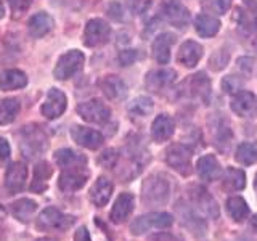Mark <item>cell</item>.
<instances>
[{
	"label": "cell",
	"instance_id": "277c9868",
	"mask_svg": "<svg viewBox=\"0 0 257 241\" xmlns=\"http://www.w3.org/2000/svg\"><path fill=\"white\" fill-rule=\"evenodd\" d=\"M47 148V135L37 126L23 127L21 131V150L28 156H36Z\"/></svg>",
	"mask_w": 257,
	"mask_h": 241
},
{
	"label": "cell",
	"instance_id": "f546056e",
	"mask_svg": "<svg viewBox=\"0 0 257 241\" xmlns=\"http://www.w3.org/2000/svg\"><path fill=\"white\" fill-rule=\"evenodd\" d=\"M227 212L235 222H243L249 215L247 203L241 196H231L227 201Z\"/></svg>",
	"mask_w": 257,
	"mask_h": 241
},
{
	"label": "cell",
	"instance_id": "681fc988",
	"mask_svg": "<svg viewBox=\"0 0 257 241\" xmlns=\"http://www.w3.org/2000/svg\"><path fill=\"white\" fill-rule=\"evenodd\" d=\"M37 241H56V239H53V238H39Z\"/></svg>",
	"mask_w": 257,
	"mask_h": 241
},
{
	"label": "cell",
	"instance_id": "ee69618b",
	"mask_svg": "<svg viewBox=\"0 0 257 241\" xmlns=\"http://www.w3.org/2000/svg\"><path fill=\"white\" fill-rule=\"evenodd\" d=\"M10 158V145L5 139L0 137V161H5Z\"/></svg>",
	"mask_w": 257,
	"mask_h": 241
},
{
	"label": "cell",
	"instance_id": "d590c367",
	"mask_svg": "<svg viewBox=\"0 0 257 241\" xmlns=\"http://www.w3.org/2000/svg\"><path fill=\"white\" fill-rule=\"evenodd\" d=\"M127 109L135 117H147L153 112V100L148 96H139L128 104Z\"/></svg>",
	"mask_w": 257,
	"mask_h": 241
},
{
	"label": "cell",
	"instance_id": "ab89813d",
	"mask_svg": "<svg viewBox=\"0 0 257 241\" xmlns=\"http://www.w3.org/2000/svg\"><path fill=\"white\" fill-rule=\"evenodd\" d=\"M8 4L12 7L15 18H20V16L32 5V0H8Z\"/></svg>",
	"mask_w": 257,
	"mask_h": 241
},
{
	"label": "cell",
	"instance_id": "f35d334b",
	"mask_svg": "<svg viewBox=\"0 0 257 241\" xmlns=\"http://www.w3.org/2000/svg\"><path fill=\"white\" fill-rule=\"evenodd\" d=\"M243 87V82L236 76H227L222 80V88L227 93H238Z\"/></svg>",
	"mask_w": 257,
	"mask_h": 241
},
{
	"label": "cell",
	"instance_id": "30bf717a",
	"mask_svg": "<svg viewBox=\"0 0 257 241\" xmlns=\"http://www.w3.org/2000/svg\"><path fill=\"white\" fill-rule=\"evenodd\" d=\"M109 34H111V28L108 26V23L95 18L87 23L84 31V42L87 47H98L108 42Z\"/></svg>",
	"mask_w": 257,
	"mask_h": 241
},
{
	"label": "cell",
	"instance_id": "52a82bcc",
	"mask_svg": "<svg viewBox=\"0 0 257 241\" xmlns=\"http://www.w3.org/2000/svg\"><path fill=\"white\" fill-rule=\"evenodd\" d=\"M190 198L195 211H199L211 219H217L219 217V206H217L215 199L212 195H209V191L203 187H191L190 188Z\"/></svg>",
	"mask_w": 257,
	"mask_h": 241
},
{
	"label": "cell",
	"instance_id": "e575fe53",
	"mask_svg": "<svg viewBox=\"0 0 257 241\" xmlns=\"http://www.w3.org/2000/svg\"><path fill=\"white\" fill-rule=\"evenodd\" d=\"M177 212L180 214L182 217V223L187 225L188 228H191L193 231H199L201 230H204V223L201 222V219H198L196 214H195V207H188L187 204H182L179 203V206H177Z\"/></svg>",
	"mask_w": 257,
	"mask_h": 241
},
{
	"label": "cell",
	"instance_id": "7402d4cb",
	"mask_svg": "<svg viewBox=\"0 0 257 241\" xmlns=\"http://www.w3.org/2000/svg\"><path fill=\"white\" fill-rule=\"evenodd\" d=\"M100 87L109 100H122L127 95V85L124 84L122 79L116 76H106L100 82Z\"/></svg>",
	"mask_w": 257,
	"mask_h": 241
},
{
	"label": "cell",
	"instance_id": "83f0119b",
	"mask_svg": "<svg viewBox=\"0 0 257 241\" xmlns=\"http://www.w3.org/2000/svg\"><path fill=\"white\" fill-rule=\"evenodd\" d=\"M195 29L201 37H212L220 29V21L211 15L201 13L195 18Z\"/></svg>",
	"mask_w": 257,
	"mask_h": 241
},
{
	"label": "cell",
	"instance_id": "c3c4849f",
	"mask_svg": "<svg viewBox=\"0 0 257 241\" xmlns=\"http://www.w3.org/2000/svg\"><path fill=\"white\" fill-rule=\"evenodd\" d=\"M4 15H5V7H4V4L0 2V20L4 18Z\"/></svg>",
	"mask_w": 257,
	"mask_h": 241
},
{
	"label": "cell",
	"instance_id": "44dd1931",
	"mask_svg": "<svg viewBox=\"0 0 257 241\" xmlns=\"http://www.w3.org/2000/svg\"><path fill=\"white\" fill-rule=\"evenodd\" d=\"M203 56V47H201L195 40H187L179 52V63L183 64L187 68H193L196 66V63L201 60Z\"/></svg>",
	"mask_w": 257,
	"mask_h": 241
},
{
	"label": "cell",
	"instance_id": "bcb514c9",
	"mask_svg": "<svg viewBox=\"0 0 257 241\" xmlns=\"http://www.w3.org/2000/svg\"><path fill=\"white\" fill-rule=\"evenodd\" d=\"M244 5L249 8V10H252V12H257V0H243Z\"/></svg>",
	"mask_w": 257,
	"mask_h": 241
},
{
	"label": "cell",
	"instance_id": "3957f363",
	"mask_svg": "<svg viewBox=\"0 0 257 241\" xmlns=\"http://www.w3.org/2000/svg\"><path fill=\"white\" fill-rule=\"evenodd\" d=\"M174 223V217L167 212H151L140 215L131 223V231L134 235H143L151 228H167Z\"/></svg>",
	"mask_w": 257,
	"mask_h": 241
},
{
	"label": "cell",
	"instance_id": "cb8c5ba5",
	"mask_svg": "<svg viewBox=\"0 0 257 241\" xmlns=\"http://www.w3.org/2000/svg\"><path fill=\"white\" fill-rule=\"evenodd\" d=\"M28 29H29V34L32 37H44L45 34H48L52 29H53V18L50 15L47 13H37L34 15L28 23Z\"/></svg>",
	"mask_w": 257,
	"mask_h": 241
},
{
	"label": "cell",
	"instance_id": "e0dca14e",
	"mask_svg": "<svg viewBox=\"0 0 257 241\" xmlns=\"http://www.w3.org/2000/svg\"><path fill=\"white\" fill-rule=\"evenodd\" d=\"M174 129H175V124H174V119L171 116L159 114L155 120H153V126H151L153 140L158 142V143L167 142L172 137Z\"/></svg>",
	"mask_w": 257,
	"mask_h": 241
},
{
	"label": "cell",
	"instance_id": "4dcf8cb0",
	"mask_svg": "<svg viewBox=\"0 0 257 241\" xmlns=\"http://www.w3.org/2000/svg\"><path fill=\"white\" fill-rule=\"evenodd\" d=\"M53 174V169L50 167V164L42 161L36 166V171H34V182L31 185V190L32 191H44L47 188V180L50 179Z\"/></svg>",
	"mask_w": 257,
	"mask_h": 241
},
{
	"label": "cell",
	"instance_id": "8fae6325",
	"mask_svg": "<svg viewBox=\"0 0 257 241\" xmlns=\"http://www.w3.org/2000/svg\"><path fill=\"white\" fill-rule=\"evenodd\" d=\"M66 104H68L66 95H64L61 90H58V88H50L40 111H42V114L47 119H56L64 112Z\"/></svg>",
	"mask_w": 257,
	"mask_h": 241
},
{
	"label": "cell",
	"instance_id": "d6a6232c",
	"mask_svg": "<svg viewBox=\"0 0 257 241\" xmlns=\"http://www.w3.org/2000/svg\"><path fill=\"white\" fill-rule=\"evenodd\" d=\"M244 185H246L244 172L235 167H228L227 172L223 175V187L230 191H238V190H243Z\"/></svg>",
	"mask_w": 257,
	"mask_h": 241
},
{
	"label": "cell",
	"instance_id": "5b68a950",
	"mask_svg": "<svg viewBox=\"0 0 257 241\" xmlns=\"http://www.w3.org/2000/svg\"><path fill=\"white\" fill-rule=\"evenodd\" d=\"M166 161L174 171H177L182 175H190L193 171L191 150L188 147H185V145H180V143L172 145V147L166 151Z\"/></svg>",
	"mask_w": 257,
	"mask_h": 241
},
{
	"label": "cell",
	"instance_id": "ac0fdd59",
	"mask_svg": "<svg viewBox=\"0 0 257 241\" xmlns=\"http://www.w3.org/2000/svg\"><path fill=\"white\" fill-rule=\"evenodd\" d=\"M196 171L201 179L209 180V182L217 180L222 177V167L214 155H207V156L199 158L198 164H196Z\"/></svg>",
	"mask_w": 257,
	"mask_h": 241
},
{
	"label": "cell",
	"instance_id": "7bdbcfd3",
	"mask_svg": "<svg viewBox=\"0 0 257 241\" xmlns=\"http://www.w3.org/2000/svg\"><path fill=\"white\" fill-rule=\"evenodd\" d=\"M150 241H179V238H177L175 235H172V233H156V235H153L150 238Z\"/></svg>",
	"mask_w": 257,
	"mask_h": 241
},
{
	"label": "cell",
	"instance_id": "9c48e42d",
	"mask_svg": "<svg viewBox=\"0 0 257 241\" xmlns=\"http://www.w3.org/2000/svg\"><path fill=\"white\" fill-rule=\"evenodd\" d=\"M87 180H88V171L85 169V166L64 169L63 174L60 175L58 187L64 193H72L82 188L87 183Z\"/></svg>",
	"mask_w": 257,
	"mask_h": 241
},
{
	"label": "cell",
	"instance_id": "4fadbf2b",
	"mask_svg": "<svg viewBox=\"0 0 257 241\" xmlns=\"http://www.w3.org/2000/svg\"><path fill=\"white\" fill-rule=\"evenodd\" d=\"M163 15L164 18L175 28H185L190 21V12L188 8L179 0H167L163 5Z\"/></svg>",
	"mask_w": 257,
	"mask_h": 241
},
{
	"label": "cell",
	"instance_id": "60d3db41",
	"mask_svg": "<svg viewBox=\"0 0 257 241\" xmlns=\"http://www.w3.org/2000/svg\"><path fill=\"white\" fill-rule=\"evenodd\" d=\"M117 151L116 150H112V148H109V150H106L103 153V155L100 156V159H98V163L101 164V166H104V167H112L116 163H117Z\"/></svg>",
	"mask_w": 257,
	"mask_h": 241
},
{
	"label": "cell",
	"instance_id": "5bb4252c",
	"mask_svg": "<svg viewBox=\"0 0 257 241\" xmlns=\"http://www.w3.org/2000/svg\"><path fill=\"white\" fill-rule=\"evenodd\" d=\"M71 137L74 139V142L77 145L88 150H96L100 148L104 139L100 132L93 131V129H88V127H82V126H74L71 129Z\"/></svg>",
	"mask_w": 257,
	"mask_h": 241
},
{
	"label": "cell",
	"instance_id": "4316f807",
	"mask_svg": "<svg viewBox=\"0 0 257 241\" xmlns=\"http://www.w3.org/2000/svg\"><path fill=\"white\" fill-rule=\"evenodd\" d=\"M55 161L63 171L64 169H72V167H80V166H85L87 159L85 156H82L80 153H76L69 148H61L55 153Z\"/></svg>",
	"mask_w": 257,
	"mask_h": 241
},
{
	"label": "cell",
	"instance_id": "484cf974",
	"mask_svg": "<svg viewBox=\"0 0 257 241\" xmlns=\"http://www.w3.org/2000/svg\"><path fill=\"white\" fill-rule=\"evenodd\" d=\"M254 108H255V96H254V93L247 92V90L238 92L231 101V109L241 117L251 116Z\"/></svg>",
	"mask_w": 257,
	"mask_h": 241
},
{
	"label": "cell",
	"instance_id": "7a4b0ae2",
	"mask_svg": "<svg viewBox=\"0 0 257 241\" xmlns=\"http://www.w3.org/2000/svg\"><path fill=\"white\" fill-rule=\"evenodd\" d=\"M74 223V217L63 214L56 207H47L37 217V228L42 231H52V230H66Z\"/></svg>",
	"mask_w": 257,
	"mask_h": 241
},
{
	"label": "cell",
	"instance_id": "1f68e13d",
	"mask_svg": "<svg viewBox=\"0 0 257 241\" xmlns=\"http://www.w3.org/2000/svg\"><path fill=\"white\" fill-rule=\"evenodd\" d=\"M235 158L239 164L252 166L257 161V142H244L236 148Z\"/></svg>",
	"mask_w": 257,
	"mask_h": 241
},
{
	"label": "cell",
	"instance_id": "8d00e7d4",
	"mask_svg": "<svg viewBox=\"0 0 257 241\" xmlns=\"http://www.w3.org/2000/svg\"><path fill=\"white\" fill-rule=\"evenodd\" d=\"M236 23L246 34H254V32H257V16L247 15L243 10H239V8L236 10Z\"/></svg>",
	"mask_w": 257,
	"mask_h": 241
},
{
	"label": "cell",
	"instance_id": "f907efd6",
	"mask_svg": "<svg viewBox=\"0 0 257 241\" xmlns=\"http://www.w3.org/2000/svg\"><path fill=\"white\" fill-rule=\"evenodd\" d=\"M254 187H255V191H257V175H255V180H254Z\"/></svg>",
	"mask_w": 257,
	"mask_h": 241
},
{
	"label": "cell",
	"instance_id": "7c38bea8",
	"mask_svg": "<svg viewBox=\"0 0 257 241\" xmlns=\"http://www.w3.org/2000/svg\"><path fill=\"white\" fill-rule=\"evenodd\" d=\"M28 180V167L23 163H12L5 174V187L10 193H20L26 187Z\"/></svg>",
	"mask_w": 257,
	"mask_h": 241
},
{
	"label": "cell",
	"instance_id": "603a6c76",
	"mask_svg": "<svg viewBox=\"0 0 257 241\" xmlns=\"http://www.w3.org/2000/svg\"><path fill=\"white\" fill-rule=\"evenodd\" d=\"M187 87L191 96L201 98L204 101L207 100L209 93H211V80H209V77H206L204 72H198L195 76H190V79L187 80Z\"/></svg>",
	"mask_w": 257,
	"mask_h": 241
},
{
	"label": "cell",
	"instance_id": "f6af8a7d",
	"mask_svg": "<svg viewBox=\"0 0 257 241\" xmlns=\"http://www.w3.org/2000/svg\"><path fill=\"white\" fill-rule=\"evenodd\" d=\"M74 241H92L90 233H88V230L85 227H80L74 233Z\"/></svg>",
	"mask_w": 257,
	"mask_h": 241
},
{
	"label": "cell",
	"instance_id": "6da1fadb",
	"mask_svg": "<svg viewBox=\"0 0 257 241\" xmlns=\"http://www.w3.org/2000/svg\"><path fill=\"white\" fill-rule=\"evenodd\" d=\"M171 190H172L171 180H169L166 175L155 174L145 180L142 199H143V203L150 207L163 206L167 203L169 198H171Z\"/></svg>",
	"mask_w": 257,
	"mask_h": 241
},
{
	"label": "cell",
	"instance_id": "ffe728a7",
	"mask_svg": "<svg viewBox=\"0 0 257 241\" xmlns=\"http://www.w3.org/2000/svg\"><path fill=\"white\" fill-rule=\"evenodd\" d=\"M28 84V77L20 69H5L0 72V90H16Z\"/></svg>",
	"mask_w": 257,
	"mask_h": 241
},
{
	"label": "cell",
	"instance_id": "7dc6e473",
	"mask_svg": "<svg viewBox=\"0 0 257 241\" xmlns=\"http://www.w3.org/2000/svg\"><path fill=\"white\" fill-rule=\"evenodd\" d=\"M251 225H252V228H254V230L257 231V214H255V215L252 217V220H251Z\"/></svg>",
	"mask_w": 257,
	"mask_h": 241
},
{
	"label": "cell",
	"instance_id": "8992f818",
	"mask_svg": "<svg viewBox=\"0 0 257 241\" xmlns=\"http://www.w3.org/2000/svg\"><path fill=\"white\" fill-rule=\"evenodd\" d=\"M82 64H84V55L82 52L79 50H71L68 53H64L61 58L56 63V68H55V77L60 79V80H66L69 77H72L82 69Z\"/></svg>",
	"mask_w": 257,
	"mask_h": 241
},
{
	"label": "cell",
	"instance_id": "2e32d148",
	"mask_svg": "<svg viewBox=\"0 0 257 241\" xmlns=\"http://www.w3.org/2000/svg\"><path fill=\"white\" fill-rule=\"evenodd\" d=\"M134 211V195L132 193H120L111 209L109 219L114 223H122Z\"/></svg>",
	"mask_w": 257,
	"mask_h": 241
},
{
	"label": "cell",
	"instance_id": "f1b7e54d",
	"mask_svg": "<svg viewBox=\"0 0 257 241\" xmlns=\"http://www.w3.org/2000/svg\"><path fill=\"white\" fill-rule=\"evenodd\" d=\"M12 214L21 222H28L37 211V203L29 198H23L12 204Z\"/></svg>",
	"mask_w": 257,
	"mask_h": 241
},
{
	"label": "cell",
	"instance_id": "d4e9b609",
	"mask_svg": "<svg viewBox=\"0 0 257 241\" xmlns=\"http://www.w3.org/2000/svg\"><path fill=\"white\" fill-rule=\"evenodd\" d=\"M111 193H112V183L108 179H104V177H100L90 190V199L95 206L103 207L108 204Z\"/></svg>",
	"mask_w": 257,
	"mask_h": 241
},
{
	"label": "cell",
	"instance_id": "836d02e7",
	"mask_svg": "<svg viewBox=\"0 0 257 241\" xmlns=\"http://www.w3.org/2000/svg\"><path fill=\"white\" fill-rule=\"evenodd\" d=\"M20 112V101L16 98H5L0 101V126L10 124Z\"/></svg>",
	"mask_w": 257,
	"mask_h": 241
},
{
	"label": "cell",
	"instance_id": "b9f144b4",
	"mask_svg": "<svg viewBox=\"0 0 257 241\" xmlns=\"http://www.w3.org/2000/svg\"><path fill=\"white\" fill-rule=\"evenodd\" d=\"M135 60H137V52L135 50H124V52H120V55H119V61H120L122 66H128V64H132Z\"/></svg>",
	"mask_w": 257,
	"mask_h": 241
},
{
	"label": "cell",
	"instance_id": "9a60e30c",
	"mask_svg": "<svg viewBox=\"0 0 257 241\" xmlns=\"http://www.w3.org/2000/svg\"><path fill=\"white\" fill-rule=\"evenodd\" d=\"M175 80V71L172 69H158L151 71L145 77V85L151 92H163Z\"/></svg>",
	"mask_w": 257,
	"mask_h": 241
},
{
	"label": "cell",
	"instance_id": "74e56055",
	"mask_svg": "<svg viewBox=\"0 0 257 241\" xmlns=\"http://www.w3.org/2000/svg\"><path fill=\"white\" fill-rule=\"evenodd\" d=\"M230 7H231V0H204L203 2L204 10L215 15H223L225 12H228Z\"/></svg>",
	"mask_w": 257,
	"mask_h": 241
},
{
	"label": "cell",
	"instance_id": "ba28073f",
	"mask_svg": "<svg viewBox=\"0 0 257 241\" xmlns=\"http://www.w3.org/2000/svg\"><path fill=\"white\" fill-rule=\"evenodd\" d=\"M77 112L84 120L92 124H104L108 123V119L111 116L109 108L100 100H88L80 103L77 106Z\"/></svg>",
	"mask_w": 257,
	"mask_h": 241
},
{
	"label": "cell",
	"instance_id": "d6986e66",
	"mask_svg": "<svg viewBox=\"0 0 257 241\" xmlns=\"http://www.w3.org/2000/svg\"><path fill=\"white\" fill-rule=\"evenodd\" d=\"M175 42V37L172 34H161L153 42V56L159 64H167L171 60V47Z\"/></svg>",
	"mask_w": 257,
	"mask_h": 241
}]
</instances>
